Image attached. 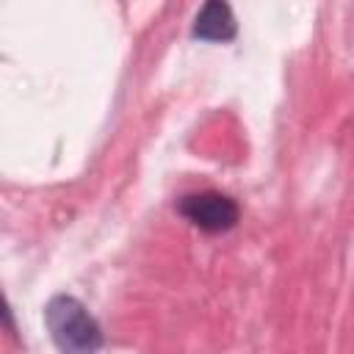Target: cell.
Segmentation results:
<instances>
[{
  "label": "cell",
  "mask_w": 354,
  "mask_h": 354,
  "mask_svg": "<svg viewBox=\"0 0 354 354\" xmlns=\"http://www.w3.org/2000/svg\"><path fill=\"white\" fill-rule=\"evenodd\" d=\"M44 324L61 354H97L102 346L100 324L75 296H53L44 307Z\"/></svg>",
  "instance_id": "obj_1"
},
{
  "label": "cell",
  "mask_w": 354,
  "mask_h": 354,
  "mask_svg": "<svg viewBox=\"0 0 354 354\" xmlns=\"http://www.w3.org/2000/svg\"><path fill=\"white\" fill-rule=\"evenodd\" d=\"M177 213L205 232H227L238 224V216H241L235 199L218 191H202V194L183 196L177 202Z\"/></svg>",
  "instance_id": "obj_2"
},
{
  "label": "cell",
  "mask_w": 354,
  "mask_h": 354,
  "mask_svg": "<svg viewBox=\"0 0 354 354\" xmlns=\"http://www.w3.org/2000/svg\"><path fill=\"white\" fill-rule=\"evenodd\" d=\"M191 33L196 39H202V41H230V39H235L238 22H235L232 8L227 3H221V0H207L199 8Z\"/></svg>",
  "instance_id": "obj_3"
}]
</instances>
